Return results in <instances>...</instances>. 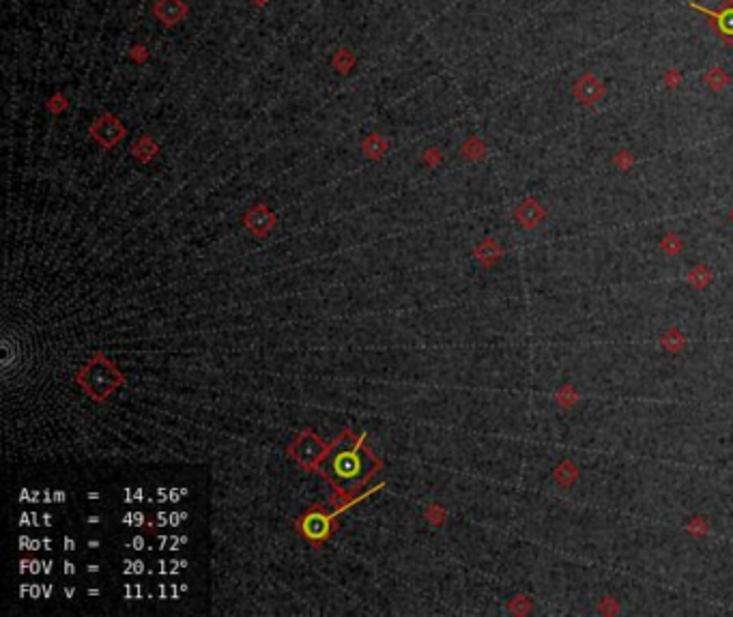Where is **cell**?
Returning <instances> with one entry per match:
<instances>
[{
    "label": "cell",
    "mask_w": 733,
    "mask_h": 617,
    "mask_svg": "<svg viewBox=\"0 0 733 617\" xmlns=\"http://www.w3.org/2000/svg\"><path fill=\"white\" fill-rule=\"evenodd\" d=\"M132 547H134V549H144V540H142V538H134V540H132Z\"/></svg>",
    "instance_id": "obj_14"
},
{
    "label": "cell",
    "mask_w": 733,
    "mask_h": 617,
    "mask_svg": "<svg viewBox=\"0 0 733 617\" xmlns=\"http://www.w3.org/2000/svg\"><path fill=\"white\" fill-rule=\"evenodd\" d=\"M123 572L125 575H142L144 572V563L140 559H128V561H125Z\"/></svg>",
    "instance_id": "obj_9"
},
{
    "label": "cell",
    "mask_w": 733,
    "mask_h": 617,
    "mask_svg": "<svg viewBox=\"0 0 733 617\" xmlns=\"http://www.w3.org/2000/svg\"><path fill=\"white\" fill-rule=\"evenodd\" d=\"M155 15L160 17V22H164L166 26H172V24L181 22L185 15V5L181 0H157L155 5Z\"/></svg>",
    "instance_id": "obj_5"
},
{
    "label": "cell",
    "mask_w": 733,
    "mask_h": 617,
    "mask_svg": "<svg viewBox=\"0 0 733 617\" xmlns=\"http://www.w3.org/2000/svg\"><path fill=\"white\" fill-rule=\"evenodd\" d=\"M41 525H45V527L52 525V516H49V514H43V518H41Z\"/></svg>",
    "instance_id": "obj_17"
},
{
    "label": "cell",
    "mask_w": 733,
    "mask_h": 617,
    "mask_svg": "<svg viewBox=\"0 0 733 617\" xmlns=\"http://www.w3.org/2000/svg\"><path fill=\"white\" fill-rule=\"evenodd\" d=\"M187 518H190L187 512H170V525L176 527V525H181L183 521H187Z\"/></svg>",
    "instance_id": "obj_11"
},
{
    "label": "cell",
    "mask_w": 733,
    "mask_h": 617,
    "mask_svg": "<svg viewBox=\"0 0 733 617\" xmlns=\"http://www.w3.org/2000/svg\"><path fill=\"white\" fill-rule=\"evenodd\" d=\"M65 575H75V565L71 563V561H65Z\"/></svg>",
    "instance_id": "obj_13"
},
{
    "label": "cell",
    "mask_w": 733,
    "mask_h": 617,
    "mask_svg": "<svg viewBox=\"0 0 733 617\" xmlns=\"http://www.w3.org/2000/svg\"><path fill=\"white\" fill-rule=\"evenodd\" d=\"M600 91H602L600 82H598L596 78H592V76H585L583 80H580V82L576 84V91H574V95L578 97V100H580V102H585V104H592V102H596V100H598V95H600Z\"/></svg>",
    "instance_id": "obj_7"
},
{
    "label": "cell",
    "mask_w": 733,
    "mask_h": 617,
    "mask_svg": "<svg viewBox=\"0 0 733 617\" xmlns=\"http://www.w3.org/2000/svg\"><path fill=\"white\" fill-rule=\"evenodd\" d=\"M75 549V542L71 538H65V551H73Z\"/></svg>",
    "instance_id": "obj_16"
},
{
    "label": "cell",
    "mask_w": 733,
    "mask_h": 617,
    "mask_svg": "<svg viewBox=\"0 0 733 617\" xmlns=\"http://www.w3.org/2000/svg\"><path fill=\"white\" fill-rule=\"evenodd\" d=\"M362 439L364 437L342 432L316 467L321 476L332 482L338 497L353 495L381 469V460L362 446Z\"/></svg>",
    "instance_id": "obj_1"
},
{
    "label": "cell",
    "mask_w": 733,
    "mask_h": 617,
    "mask_svg": "<svg viewBox=\"0 0 733 617\" xmlns=\"http://www.w3.org/2000/svg\"><path fill=\"white\" fill-rule=\"evenodd\" d=\"M73 591H75L73 587H67V589H65V596H69V598H71V596H73Z\"/></svg>",
    "instance_id": "obj_19"
},
{
    "label": "cell",
    "mask_w": 733,
    "mask_h": 617,
    "mask_svg": "<svg viewBox=\"0 0 733 617\" xmlns=\"http://www.w3.org/2000/svg\"><path fill=\"white\" fill-rule=\"evenodd\" d=\"M123 523L130 525V527H142L144 525V516H142V512H130V514L123 516Z\"/></svg>",
    "instance_id": "obj_10"
},
{
    "label": "cell",
    "mask_w": 733,
    "mask_h": 617,
    "mask_svg": "<svg viewBox=\"0 0 733 617\" xmlns=\"http://www.w3.org/2000/svg\"><path fill=\"white\" fill-rule=\"evenodd\" d=\"M140 587H134V585H128L125 587V598H140Z\"/></svg>",
    "instance_id": "obj_12"
},
{
    "label": "cell",
    "mask_w": 733,
    "mask_h": 617,
    "mask_svg": "<svg viewBox=\"0 0 733 617\" xmlns=\"http://www.w3.org/2000/svg\"><path fill=\"white\" fill-rule=\"evenodd\" d=\"M88 572H93V575H95V572H99V565H97V563L88 565Z\"/></svg>",
    "instance_id": "obj_18"
},
{
    "label": "cell",
    "mask_w": 733,
    "mask_h": 617,
    "mask_svg": "<svg viewBox=\"0 0 733 617\" xmlns=\"http://www.w3.org/2000/svg\"><path fill=\"white\" fill-rule=\"evenodd\" d=\"M155 151H157V149H155L153 144H151V140H148V138H142L140 142H136V144H134V153H136V157L140 155V159H144V162H146L151 155H155Z\"/></svg>",
    "instance_id": "obj_8"
},
{
    "label": "cell",
    "mask_w": 733,
    "mask_h": 617,
    "mask_svg": "<svg viewBox=\"0 0 733 617\" xmlns=\"http://www.w3.org/2000/svg\"><path fill=\"white\" fill-rule=\"evenodd\" d=\"M91 134L97 138V142H101V144L110 149V146H114L125 136V130H123V125L114 116H101L95 125L91 127Z\"/></svg>",
    "instance_id": "obj_4"
},
{
    "label": "cell",
    "mask_w": 733,
    "mask_h": 617,
    "mask_svg": "<svg viewBox=\"0 0 733 617\" xmlns=\"http://www.w3.org/2000/svg\"><path fill=\"white\" fill-rule=\"evenodd\" d=\"M327 450H330V446H325L314 432L306 430V432H301L291 446V456L303 469H316L318 462L323 460V456L327 454Z\"/></svg>",
    "instance_id": "obj_3"
},
{
    "label": "cell",
    "mask_w": 733,
    "mask_h": 617,
    "mask_svg": "<svg viewBox=\"0 0 733 617\" xmlns=\"http://www.w3.org/2000/svg\"><path fill=\"white\" fill-rule=\"evenodd\" d=\"M297 527H299V533L306 538L308 542H312V545H321V542H325L327 538L332 536L336 525L332 523L330 514L323 512V508L314 506L312 510H308L306 514L299 518Z\"/></svg>",
    "instance_id": "obj_2"
},
{
    "label": "cell",
    "mask_w": 733,
    "mask_h": 617,
    "mask_svg": "<svg viewBox=\"0 0 733 617\" xmlns=\"http://www.w3.org/2000/svg\"><path fill=\"white\" fill-rule=\"evenodd\" d=\"M54 501H56V503H63V501H65V492H63V490H56V492H54Z\"/></svg>",
    "instance_id": "obj_15"
},
{
    "label": "cell",
    "mask_w": 733,
    "mask_h": 617,
    "mask_svg": "<svg viewBox=\"0 0 733 617\" xmlns=\"http://www.w3.org/2000/svg\"><path fill=\"white\" fill-rule=\"evenodd\" d=\"M245 224H247V228H249L252 233H254V235H267L269 228L273 226V215L261 205V207L252 209V211L247 213Z\"/></svg>",
    "instance_id": "obj_6"
}]
</instances>
